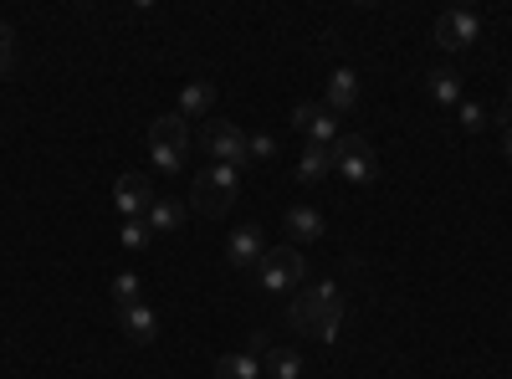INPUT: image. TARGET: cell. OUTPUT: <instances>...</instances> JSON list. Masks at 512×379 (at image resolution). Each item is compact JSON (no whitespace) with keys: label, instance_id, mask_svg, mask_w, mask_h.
Masks as SVG:
<instances>
[{"label":"cell","instance_id":"obj_8","mask_svg":"<svg viewBox=\"0 0 512 379\" xmlns=\"http://www.w3.org/2000/svg\"><path fill=\"white\" fill-rule=\"evenodd\" d=\"M292 123H297V134H303L308 144H323V149L338 144V118L328 108H318V103H297L292 108Z\"/></svg>","mask_w":512,"mask_h":379},{"label":"cell","instance_id":"obj_21","mask_svg":"<svg viewBox=\"0 0 512 379\" xmlns=\"http://www.w3.org/2000/svg\"><path fill=\"white\" fill-rule=\"evenodd\" d=\"M149 241H154V231L144 226V216H139V221H123V246H128V251H144Z\"/></svg>","mask_w":512,"mask_h":379},{"label":"cell","instance_id":"obj_26","mask_svg":"<svg viewBox=\"0 0 512 379\" xmlns=\"http://www.w3.org/2000/svg\"><path fill=\"white\" fill-rule=\"evenodd\" d=\"M507 103H512V88H507Z\"/></svg>","mask_w":512,"mask_h":379},{"label":"cell","instance_id":"obj_3","mask_svg":"<svg viewBox=\"0 0 512 379\" xmlns=\"http://www.w3.org/2000/svg\"><path fill=\"white\" fill-rule=\"evenodd\" d=\"M149 154H154L159 170L175 175L180 164H185V154H190V123H185L180 113L154 118V123H149Z\"/></svg>","mask_w":512,"mask_h":379},{"label":"cell","instance_id":"obj_16","mask_svg":"<svg viewBox=\"0 0 512 379\" xmlns=\"http://www.w3.org/2000/svg\"><path fill=\"white\" fill-rule=\"evenodd\" d=\"M425 93H431L436 103H446V108H461V77L451 67H431L425 72Z\"/></svg>","mask_w":512,"mask_h":379},{"label":"cell","instance_id":"obj_15","mask_svg":"<svg viewBox=\"0 0 512 379\" xmlns=\"http://www.w3.org/2000/svg\"><path fill=\"white\" fill-rule=\"evenodd\" d=\"M216 113V82H190V88L180 93V118H210Z\"/></svg>","mask_w":512,"mask_h":379},{"label":"cell","instance_id":"obj_22","mask_svg":"<svg viewBox=\"0 0 512 379\" xmlns=\"http://www.w3.org/2000/svg\"><path fill=\"white\" fill-rule=\"evenodd\" d=\"M461 129H466V134L487 129V108H482V103H472V98H461Z\"/></svg>","mask_w":512,"mask_h":379},{"label":"cell","instance_id":"obj_14","mask_svg":"<svg viewBox=\"0 0 512 379\" xmlns=\"http://www.w3.org/2000/svg\"><path fill=\"white\" fill-rule=\"evenodd\" d=\"M328 170H333V149L303 144V154H297V180H303V185H318V180H328Z\"/></svg>","mask_w":512,"mask_h":379},{"label":"cell","instance_id":"obj_12","mask_svg":"<svg viewBox=\"0 0 512 379\" xmlns=\"http://www.w3.org/2000/svg\"><path fill=\"white\" fill-rule=\"evenodd\" d=\"M359 103V72L354 67H333L328 77V113H349Z\"/></svg>","mask_w":512,"mask_h":379},{"label":"cell","instance_id":"obj_25","mask_svg":"<svg viewBox=\"0 0 512 379\" xmlns=\"http://www.w3.org/2000/svg\"><path fill=\"white\" fill-rule=\"evenodd\" d=\"M502 154L512 159V123H502Z\"/></svg>","mask_w":512,"mask_h":379},{"label":"cell","instance_id":"obj_10","mask_svg":"<svg viewBox=\"0 0 512 379\" xmlns=\"http://www.w3.org/2000/svg\"><path fill=\"white\" fill-rule=\"evenodd\" d=\"M113 205L123 210V221H139L144 210L154 205V185H149L144 175H118V185H113Z\"/></svg>","mask_w":512,"mask_h":379},{"label":"cell","instance_id":"obj_11","mask_svg":"<svg viewBox=\"0 0 512 379\" xmlns=\"http://www.w3.org/2000/svg\"><path fill=\"white\" fill-rule=\"evenodd\" d=\"M323 231H328V221H323L318 205H292V210H287V236H292L297 246L323 241Z\"/></svg>","mask_w":512,"mask_h":379},{"label":"cell","instance_id":"obj_1","mask_svg":"<svg viewBox=\"0 0 512 379\" xmlns=\"http://www.w3.org/2000/svg\"><path fill=\"white\" fill-rule=\"evenodd\" d=\"M287 323L297 328V339H338V323H344V298H338V282H308L303 292L292 298Z\"/></svg>","mask_w":512,"mask_h":379},{"label":"cell","instance_id":"obj_23","mask_svg":"<svg viewBox=\"0 0 512 379\" xmlns=\"http://www.w3.org/2000/svg\"><path fill=\"white\" fill-rule=\"evenodd\" d=\"M246 159H277V139L272 134H256V139H246Z\"/></svg>","mask_w":512,"mask_h":379},{"label":"cell","instance_id":"obj_27","mask_svg":"<svg viewBox=\"0 0 512 379\" xmlns=\"http://www.w3.org/2000/svg\"><path fill=\"white\" fill-rule=\"evenodd\" d=\"M0 26H6V21H0Z\"/></svg>","mask_w":512,"mask_h":379},{"label":"cell","instance_id":"obj_9","mask_svg":"<svg viewBox=\"0 0 512 379\" xmlns=\"http://www.w3.org/2000/svg\"><path fill=\"white\" fill-rule=\"evenodd\" d=\"M262 257H267L262 226H236L231 241H226V262H231L236 272H251V267H262Z\"/></svg>","mask_w":512,"mask_h":379},{"label":"cell","instance_id":"obj_2","mask_svg":"<svg viewBox=\"0 0 512 379\" xmlns=\"http://www.w3.org/2000/svg\"><path fill=\"white\" fill-rule=\"evenodd\" d=\"M236 200H241V170H231V164H210V170L195 180V195H190V205L210 221H221Z\"/></svg>","mask_w":512,"mask_h":379},{"label":"cell","instance_id":"obj_13","mask_svg":"<svg viewBox=\"0 0 512 379\" xmlns=\"http://www.w3.org/2000/svg\"><path fill=\"white\" fill-rule=\"evenodd\" d=\"M118 323H123V333H128L134 344H154V333H159V318H154V308H144V303L118 308Z\"/></svg>","mask_w":512,"mask_h":379},{"label":"cell","instance_id":"obj_17","mask_svg":"<svg viewBox=\"0 0 512 379\" xmlns=\"http://www.w3.org/2000/svg\"><path fill=\"white\" fill-rule=\"evenodd\" d=\"M262 359L256 354H221L216 359V379H262Z\"/></svg>","mask_w":512,"mask_h":379},{"label":"cell","instance_id":"obj_7","mask_svg":"<svg viewBox=\"0 0 512 379\" xmlns=\"http://www.w3.org/2000/svg\"><path fill=\"white\" fill-rule=\"evenodd\" d=\"M477 41H482V16L472 6H456L436 21V47H446V52H466Z\"/></svg>","mask_w":512,"mask_h":379},{"label":"cell","instance_id":"obj_19","mask_svg":"<svg viewBox=\"0 0 512 379\" xmlns=\"http://www.w3.org/2000/svg\"><path fill=\"white\" fill-rule=\"evenodd\" d=\"M267 369H272V379H297L303 374V359H297V349H272Z\"/></svg>","mask_w":512,"mask_h":379},{"label":"cell","instance_id":"obj_6","mask_svg":"<svg viewBox=\"0 0 512 379\" xmlns=\"http://www.w3.org/2000/svg\"><path fill=\"white\" fill-rule=\"evenodd\" d=\"M200 144H205V154H210V159H216V164H231V170L251 164V159H246V134L236 129V123H226V118H205Z\"/></svg>","mask_w":512,"mask_h":379},{"label":"cell","instance_id":"obj_4","mask_svg":"<svg viewBox=\"0 0 512 379\" xmlns=\"http://www.w3.org/2000/svg\"><path fill=\"white\" fill-rule=\"evenodd\" d=\"M262 287L267 292H292V287H303L308 282V257L297 246H267V257H262Z\"/></svg>","mask_w":512,"mask_h":379},{"label":"cell","instance_id":"obj_18","mask_svg":"<svg viewBox=\"0 0 512 379\" xmlns=\"http://www.w3.org/2000/svg\"><path fill=\"white\" fill-rule=\"evenodd\" d=\"M180 221H185V205H175V200H154L149 210H144V226L159 236V231H180Z\"/></svg>","mask_w":512,"mask_h":379},{"label":"cell","instance_id":"obj_20","mask_svg":"<svg viewBox=\"0 0 512 379\" xmlns=\"http://www.w3.org/2000/svg\"><path fill=\"white\" fill-rule=\"evenodd\" d=\"M113 303H118V308H134V303H139V277H134V272L113 277Z\"/></svg>","mask_w":512,"mask_h":379},{"label":"cell","instance_id":"obj_24","mask_svg":"<svg viewBox=\"0 0 512 379\" xmlns=\"http://www.w3.org/2000/svg\"><path fill=\"white\" fill-rule=\"evenodd\" d=\"M11 57H16V36H11V26H0V72L11 67Z\"/></svg>","mask_w":512,"mask_h":379},{"label":"cell","instance_id":"obj_5","mask_svg":"<svg viewBox=\"0 0 512 379\" xmlns=\"http://www.w3.org/2000/svg\"><path fill=\"white\" fill-rule=\"evenodd\" d=\"M333 170L344 175V180H354V185H374V175H379L374 144H369L364 134H338V144H333Z\"/></svg>","mask_w":512,"mask_h":379}]
</instances>
